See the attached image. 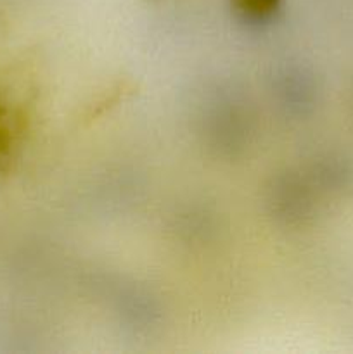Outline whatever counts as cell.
<instances>
[{
	"instance_id": "6da1fadb",
	"label": "cell",
	"mask_w": 353,
	"mask_h": 354,
	"mask_svg": "<svg viewBox=\"0 0 353 354\" xmlns=\"http://www.w3.org/2000/svg\"><path fill=\"white\" fill-rule=\"evenodd\" d=\"M242 14L249 17H265L279 7L280 0H232Z\"/></svg>"
}]
</instances>
